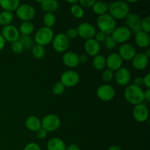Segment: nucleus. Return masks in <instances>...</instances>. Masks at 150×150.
I'll return each mask as SVG.
<instances>
[{"label": "nucleus", "mask_w": 150, "mask_h": 150, "mask_svg": "<svg viewBox=\"0 0 150 150\" xmlns=\"http://www.w3.org/2000/svg\"><path fill=\"white\" fill-rule=\"evenodd\" d=\"M13 14L11 12L2 11L0 13V25L6 26L10 25L13 21Z\"/></svg>", "instance_id": "nucleus-27"}, {"label": "nucleus", "mask_w": 150, "mask_h": 150, "mask_svg": "<svg viewBox=\"0 0 150 150\" xmlns=\"http://www.w3.org/2000/svg\"><path fill=\"white\" fill-rule=\"evenodd\" d=\"M65 89V86L61 83V82H57L54 85L52 88V92L54 95H60L63 94Z\"/></svg>", "instance_id": "nucleus-34"}, {"label": "nucleus", "mask_w": 150, "mask_h": 150, "mask_svg": "<svg viewBox=\"0 0 150 150\" xmlns=\"http://www.w3.org/2000/svg\"><path fill=\"white\" fill-rule=\"evenodd\" d=\"M108 9H109V4L105 1H95V4L92 6V10H93L94 13L99 16L108 13Z\"/></svg>", "instance_id": "nucleus-26"}, {"label": "nucleus", "mask_w": 150, "mask_h": 150, "mask_svg": "<svg viewBox=\"0 0 150 150\" xmlns=\"http://www.w3.org/2000/svg\"><path fill=\"white\" fill-rule=\"evenodd\" d=\"M67 2L69 3V4H72V5H73V4H77V3L79 2V1H78L77 0H71V1H70V0H67Z\"/></svg>", "instance_id": "nucleus-51"}, {"label": "nucleus", "mask_w": 150, "mask_h": 150, "mask_svg": "<svg viewBox=\"0 0 150 150\" xmlns=\"http://www.w3.org/2000/svg\"><path fill=\"white\" fill-rule=\"evenodd\" d=\"M66 144L59 138H52L47 143L48 150H66Z\"/></svg>", "instance_id": "nucleus-24"}, {"label": "nucleus", "mask_w": 150, "mask_h": 150, "mask_svg": "<svg viewBox=\"0 0 150 150\" xmlns=\"http://www.w3.org/2000/svg\"><path fill=\"white\" fill-rule=\"evenodd\" d=\"M62 62L68 67H76L80 63L79 56L73 51H67L64 53L62 57Z\"/></svg>", "instance_id": "nucleus-19"}, {"label": "nucleus", "mask_w": 150, "mask_h": 150, "mask_svg": "<svg viewBox=\"0 0 150 150\" xmlns=\"http://www.w3.org/2000/svg\"><path fill=\"white\" fill-rule=\"evenodd\" d=\"M114 72L111 71V70L106 69V70H104L103 72L102 73V79L103 80L105 81H111L113 79H114Z\"/></svg>", "instance_id": "nucleus-38"}, {"label": "nucleus", "mask_w": 150, "mask_h": 150, "mask_svg": "<svg viewBox=\"0 0 150 150\" xmlns=\"http://www.w3.org/2000/svg\"><path fill=\"white\" fill-rule=\"evenodd\" d=\"M106 36H107V35H105V34H104L103 32L99 31V32H96V34H95V40L96 41H98V42L100 43V42H104L105 38H106Z\"/></svg>", "instance_id": "nucleus-41"}, {"label": "nucleus", "mask_w": 150, "mask_h": 150, "mask_svg": "<svg viewBox=\"0 0 150 150\" xmlns=\"http://www.w3.org/2000/svg\"><path fill=\"white\" fill-rule=\"evenodd\" d=\"M134 85H136V86H139V87H141V86H142V85L144 84L143 83V78L142 77H136L134 79V83H133Z\"/></svg>", "instance_id": "nucleus-45"}, {"label": "nucleus", "mask_w": 150, "mask_h": 150, "mask_svg": "<svg viewBox=\"0 0 150 150\" xmlns=\"http://www.w3.org/2000/svg\"><path fill=\"white\" fill-rule=\"evenodd\" d=\"M42 128L47 132H54L58 130L61 125V120L58 116L54 114H48L43 117L41 121Z\"/></svg>", "instance_id": "nucleus-5"}, {"label": "nucleus", "mask_w": 150, "mask_h": 150, "mask_svg": "<svg viewBox=\"0 0 150 150\" xmlns=\"http://www.w3.org/2000/svg\"><path fill=\"white\" fill-rule=\"evenodd\" d=\"M109 13L114 19L125 18L130 12V6L127 1H117L109 4Z\"/></svg>", "instance_id": "nucleus-2"}, {"label": "nucleus", "mask_w": 150, "mask_h": 150, "mask_svg": "<svg viewBox=\"0 0 150 150\" xmlns=\"http://www.w3.org/2000/svg\"><path fill=\"white\" fill-rule=\"evenodd\" d=\"M124 96L126 100L133 105H136L143 103L144 100L143 89L134 84L127 86V88L125 89Z\"/></svg>", "instance_id": "nucleus-1"}, {"label": "nucleus", "mask_w": 150, "mask_h": 150, "mask_svg": "<svg viewBox=\"0 0 150 150\" xmlns=\"http://www.w3.org/2000/svg\"><path fill=\"white\" fill-rule=\"evenodd\" d=\"M108 150H122L121 147L117 145H114V146H111V147H109L108 149Z\"/></svg>", "instance_id": "nucleus-50"}, {"label": "nucleus", "mask_w": 150, "mask_h": 150, "mask_svg": "<svg viewBox=\"0 0 150 150\" xmlns=\"http://www.w3.org/2000/svg\"><path fill=\"white\" fill-rule=\"evenodd\" d=\"M144 100L150 102V89H147L144 92Z\"/></svg>", "instance_id": "nucleus-46"}, {"label": "nucleus", "mask_w": 150, "mask_h": 150, "mask_svg": "<svg viewBox=\"0 0 150 150\" xmlns=\"http://www.w3.org/2000/svg\"><path fill=\"white\" fill-rule=\"evenodd\" d=\"M23 150H41V148L38 144L29 143L25 146Z\"/></svg>", "instance_id": "nucleus-42"}, {"label": "nucleus", "mask_w": 150, "mask_h": 150, "mask_svg": "<svg viewBox=\"0 0 150 150\" xmlns=\"http://www.w3.org/2000/svg\"><path fill=\"white\" fill-rule=\"evenodd\" d=\"M135 41L136 45L140 48H146L150 43V37L148 33L141 31L136 34Z\"/></svg>", "instance_id": "nucleus-23"}, {"label": "nucleus", "mask_w": 150, "mask_h": 150, "mask_svg": "<svg viewBox=\"0 0 150 150\" xmlns=\"http://www.w3.org/2000/svg\"><path fill=\"white\" fill-rule=\"evenodd\" d=\"M38 2L40 3L41 10L45 13H54L59 7V4L56 0H43Z\"/></svg>", "instance_id": "nucleus-21"}, {"label": "nucleus", "mask_w": 150, "mask_h": 150, "mask_svg": "<svg viewBox=\"0 0 150 150\" xmlns=\"http://www.w3.org/2000/svg\"><path fill=\"white\" fill-rule=\"evenodd\" d=\"M114 77L115 78L116 82L119 85L125 86L128 84L131 80V73L130 70L126 67H120L116 71Z\"/></svg>", "instance_id": "nucleus-17"}, {"label": "nucleus", "mask_w": 150, "mask_h": 150, "mask_svg": "<svg viewBox=\"0 0 150 150\" xmlns=\"http://www.w3.org/2000/svg\"><path fill=\"white\" fill-rule=\"evenodd\" d=\"M32 56L37 59H40L45 56V50L43 46L40 45H35L32 48Z\"/></svg>", "instance_id": "nucleus-31"}, {"label": "nucleus", "mask_w": 150, "mask_h": 150, "mask_svg": "<svg viewBox=\"0 0 150 150\" xmlns=\"http://www.w3.org/2000/svg\"><path fill=\"white\" fill-rule=\"evenodd\" d=\"M133 116L139 122H144L149 118V109L145 104L136 105L133 111Z\"/></svg>", "instance_id": "nucleus-14"}, {"label": "nucleus", "mask_w": 150, "mask_h": 150, "mask_svg": "<svg viewBox=\"0 0 150 150\" xmlns=\"http://www.w3.org/2000/svg\"><path fill=\"white\" fill-rule=\"evenodd\" d=\"M18 18L23 21H30L35 16V10L31 4H21L16 9Z\"/></svg>", "instance_id": "nucleus-6"}, {"label": "nucleus", "mask_w": 150, "mask_h": 150, "mask_svg": "<svg viewBox=\"0 0 150 150\" xmlns=\"http://www.w3.org/2000/svg\"><path fill=\"white\" fill-rule=\"evenodd\" d=\"M70 12L76 18H81L84 15V10L83 7L78 4H75L70 7Z\"/></svg>", "instance_id": "nucleus-33"}, {"label": "nucleus", "mask_w": 150, "mask_h": 150, "mask_svg": "<svg viewBox=\"0 0 150 150\" xmlns=\"http://www.w3.org/2000/svg\"><path fill=\"white\" fill-rule=\"evenodd\" d=\"M79 61L81 63H86L88 61V57L86 54H81L79 57Z\"/></svg>", "instance_id": "nucleus-47"}, {"label": "nucleus", "mask_w": 150, "mask_h": 150, "mask_svg": "<svg viewBox=\"0 0 150 150\" xmlns=\"http://www.w3.org/2000/svg\"><path fill=\"white\" fill-rule=\"evenodd\" d=\"M141 28L142 31L149 33L150 32V17L146 16L144 19H142V23H141Z\"/></svg>", "instance_id": "nucleus-35"}, {"label": "nucleus", "mask_w": 150, "mask_h": 150, "mask_svg": "<svg viewBox=\"0 0 150 150\" xmlns=\"http://www.w3.org/2000/svg\"><path fill=\"white\" fill-rule=\"evenodd\" d=\"M97 24L100 31L105 35H110L115 29L117 26L116 20L108 13L99 16L97 19Z\"/></svg>", "instance_id": "nucleus-3"}, {"label": "nucleus", "mask_w": 150, "mask_h": 150, "mask_svg": "<svg viewBox=\"0 0 150 150\" xmlns=\"http://www.w3.org/2000/svg\"><path fill=\"white\" fill-rule=\"evenodd\" d=\"M97 95L103 101H110L115 97V90L108 84H103L97 90Z\"/></svg>", "instance_id": "nucleus-13"}, {"label": "nucleus", "mask_w": 150, "mask_h": 150, "mask_svg": "<svg viewBox=\"0 0 150 150\" xmlns=\"http://www.w3.org/2000/svg\"><path fill=\"white\" fill-rule=\"evenodd\" d=\"M18 31L21 35H31L34 31L33 23L31 21H23L19 26Z\"/></svg>", "instance_id": "nucleus-28"}, {"label": "nucleus", "mask_w": 150, "mask_h": 150, "mask_svg": "<svg viewBox=\"0 0 150 150\" xmlns=\"http://www.w3.org/2000/svg\"><path fill=\"white\" fill-rule=\"evenodd\" d=\"M92 64L94 67L97 70H103L105 67V58L101 54H98L95 56L92 61Z\"/></svg>", "instance_id": "nucleus-29"}, {"label": "nucleus", "mask_w": 150, "mask_h": 150, "mask_svg": "<svg viewBox=\"0 0 150 150\" xmlns=\"http://www.w3.org/2000/svg\"><path fill=\"white\" fill-rule=\"evenodd\" d=\"M1 35L5 40V42L7 41V42H13L18 40L19 36H20V32L16 26L10 24L8 26H4L2 28Z\"/></svg>", "instance_id": "nucleus-11"}, {"label": "nucleus", "mask_w": 150, "mask_h": 150, "mask_svg": "<svg viewBox=\"0 0 150 150\" xmlns=\"http://www.w3.org/2000/svg\"><path fill=\"white\" fill-rule=\"evenodd\" d=\"M52 45L54 49L57 52H65L70 45V40L64 34L59 33L53 38Z\"/></svg>", "instance_id": "nucleus-8"}, {"label": "nucleus", "mask_w": 150, "mask_h": 150, "mask_svg": "<svg viewBox=\"0 0 150 150\" xmlns=\"http://www.w3.org/2000/svg\"><path fill=\"white\" fill-rule=\"evenodd\" d=\"M123 60L119 55L118 53H112L109 54L105 59V67L111 71H117L122 67Z\"/></svg>", "instance_id": "nucleus-15"}, {"label": "nucleus", "mask_w": 150, "mask_h": 150, "mask_svg": "<svg viewBox=\"0 0 150 150\" xmlns=\"http://www.w3.org/2000/svg\"><path fill=\"white\" fill-rule=\"evenodd\" d=\"M111 36L117 43H125L131 37V31L127 26H119L115 28Z\"/></svg>", "instance_id": "nucleus-7"}, {"label": "nucleus", "mask_w": 150, "mask_h": 150, "mask_svg": "<svg viewBox=\"0 0 150 150\" xmlns=\"http://www.w3.org/2000/svg\"><path fill=\"white\" fill-rule=\"evenodd\" d=\"M76 29H77L78 35L81 37L82 38L86 40L93 38L97 32L95 26L87 22L81 23Z\"/></svg>", "instance_id": "nucleus-12"}, {"label": "nucleus", "mask_w": 150, "mask_h": 150, "mask_svg": "<svg viewBox=\"0 0 150 150\" xmlns=\"http://www.w3.org/2000/svg\"><path fill=\"white\" fill-rule=\"evenodd\" d=\"M18 40L22 44L23 47V49L29 50L32 49L33 47V40L32 39L29 35H20L19 38Z\"/></svg>", "instance_id": "nucleus-30"}, {"label": "nucleus", "mask_w": 150, "mask_h": 150, "mask_svg": "<svg viewBox=\"0 0 150 150\" xmlns=\"http://www.w3.org/2000/svg\"><path fill=\"white\" fill-rule=\"evenodd\" d=\"M149 64V58L146 57L144 53H139L132 59L133 67L138 70H143L147 67Z\"/></svg>", "instance_id": "nucleus-18"}, {"label": "nucleus", "mask_w": 150, "mask_h": 150, "mask_svg": "<svg viewBox=\"0 0 150 150\" xmlns=\"http://www.w3.org/2000/svg\"><path fill=\"white\" fill-rule=\"evenodd\" d=\"M47 135H48V132L45 130H44L43 128H40L37 132V136L40 139H45L47 137Z\"/></svg>", "instance_id": "nucleus-43"}, {"label": "nucleus", "mask_w": 150, "mask_h": 150, "mask_svg": "<svg viewBox=\"0 0 150 150\" xmlns=\"http://www.w3.org/2000/svg\"><path fill=\"white\" fill-rule=\"evenodd\" d=\"M143 83L147 89L150 88V73H147L144 77L143 78Z\"/></svg>", "instance_id": "nucleus-44"}, {"label": "nucleus", "mask_w": 150, "mask_h": 150, "mask_svg": "<svg viewBox=\"0 0 150 150\" xmlns=\"http://www.w3.org/2000/svg\"><path fill=\"white\" fill-rule=\"evenodd\" d=\"M26 127L30 131L38 132L40 128H42L41 120L35 116H30L26 120Z\"/></svg>", "instance_id": "nucleus-22"}, {"label": "nucleus", "mask_w": 150, "mask_h": 150, "mask_svg": "<svg viewBox=\"0 0 150 150\" xmlns=\"http://www.w3.org/2000/svg\"><path fill=\"white\" fill-rule=\"evenodd\" d=\"M84 50L88 55L95 57L99 54L100 51V45L94 38L86 40L84 43Z\"/></svg>", "instance_id": "nucleus-20"}, {"label": "nucleus", "mask_w": 150, "mask_h": 150, "mask_svg": "<svg viewBox=\"0 0 150 150\" xmlns=\"http://www.w3.org/2000/svg\"><path fill=\"white\" fill-rule=\"evenodd\" d=\"M118 54L122 60L130 61L136 56V50L133 45L125 42L120 47Z\"/></svg>", "instance_id": "nucleus-16"}, {"label": "nucleus", "mask_w": 150, "mask_h": 150, "mask_svg": "<svg viewBox=\"0 0 150 150\" xmlns=\"http://www.w3.org/2000/svg\"><path fill=\"white\" fill-rule=\"evenodd\" d=\"M80 76L77 72L74 70H67L62 74L60 82L67 87H72L79 83Z\"/></svg>", "instance_id": "nucleus-9"}, {"label": "nucleus", "mask_w": 150, "mask_h": 150, "mask_svg": "<svg viewBox=\"0 0 150 150\" xmlns=\"http://www.w3.org/2000/svg\"><path fill=\"white\" fill-rule=\"evenodd\" d=\"M95 2V0H80L79 1L80 5L82 7H86V8L92 7V6L94 5Z\"/></svg>", "instance_id": "nucleus-40"}, {"label": "nucleus", "mask_w": 150, "mask_h": 150, "mask_svg": "<svg viewBox=\"0 0 150 150\" xmlns=\"http://www.w3.org/2000/svg\"><path fill=\"white\" fill-rule=\"evenodd\" d=\"M144 54L146 56V57H148V58L149 59V57H150V49L149 48H147V49H146V51H145Z\"/></svg>", "instance_id": "nucleus-52"}, {"label": "nucleus", "mask_w": 150, "mask_h": 150, "mask_svg": "<svg viewBox=\"0 0 150 150\" xmlns=\"http://www.w3.org/2000/svg\"><path fill=\"white\" fill-rule=\"evenodd\" d=\"M66 150H80V148L76 144H70L66 147Z\"/></svg>", "instance_id": "nucleus-48"}, {"label": "nucleus", "mask_w": 150, "mask_h": 150, "mask_svg": "<svg viewBox=\"0 0 150 150\" xmlns=\"http://www.w3.org/2000/svg\"><path fill=\"white\" fill-rule=\"evenodd\" d=\"M125 23L127 27L135 34L142 31V28H141L142 18L137 13H129L125 18Z\"/></svg>", "instance_id": "nucleus-10"}, {"label": "nucleus", "mask_w": 150, "mask_h": 150, "mask_svg": "<svg viewBox=\"0 0 150 150\" xmlns=\"http://www.w3.org/2000/svg\"><path fill=\"white\" fill-rule=\"evenodd\" d=\"M20 5L19 0H0V6L4 11L11 12L16 10Z\"/></svg>", "instance_id": "nucleus-25"}, {"label": "nucleus", "mask_w": 150, "mask_h": 150, "mask_svg": "<svg viewBox=\"0 0 150 150\" xmlns=\"http://www.w3.org/2000/svg\"><path fill=\"white\" fill-rule=\"evenodd\" d=\"M66 35L68 39H73V38H76L78 36V32L77 29H75V28H70L66 32V34H64Z\"/></svg>", "instance_id": "nucleus-39"}, {"label": "nucleus", "mask_w": 150, "mask_h": 150, "mask_svg": "<svg viewBox=\"0 0 150 150\" xmlns=\"http://www.w3.org/2000/svg\"><path fill=\"white\" fill-rule=\"evenodd\" d=\"M103 42L105 46L106 47V48H108L109 50L114 49L116 47V45H117V42L114 41V40L113 39L111 35H107Z\"/></svg>", "instance_id": "nucleus-36"}, {"label": "nucleus", "mask_w": 150, "mask_h": 150, "mask_svg": "<svg viewBox=\"0 0 150 150\" xmlns=\"http://www.w3.org/2000/svg\"><path fill=\"white\" fill-rule=\"evenodd\" d=\"M56 16L54 13H45L42 17V21L45 27L51 28L56 23Z\"/></svg>", "instance_id": "nucleus-32"}, {"label": "nucleus", "mask_w": 150, "mask_h": 150, "mask_svg": "<svg viewBox=\"0 0 150 150\" xmlns=\"http://www.w3.org/2000/svg\"><path fill=\"white\" fill-rule=\"evenodd\" d=\"M54 37V34L51 28L43 26L37 31L34 40L37 45L44 46V45H48L50 42H52Z\"/></svg>", "instance_id": "nucleus-4"}, {"label": "nucleus", "mask_w": 150, "mask_h": 150, "mask_svg": "<svg viewBox=\"0 0 150 150\" xmlns=\"http://www.w3.org/2000/svg\"><path fill=\"white\" fill-rule=\"evenodd\" d=\"M11 48H12V51H13V53L17 54H21V53L24 50L23 49V45H22V44L18 40L12 42Z\"/></svg>", "instance_id": "nucleus-37"}, {"label": "nucleus", "mask_w": 150, "mask_h": 150, "mask_svg": "<svg viewBox=\"0 0 150 150\" xmlns=\"http://www.w3.org/2000/svg\"><path fill=\"white\" fill-rule=\"evenodd\" d=\"M4 45H5V40H4V39L3 38V37L1 36V33H0V51L4 48Z\"/></svg>", "instance_id": "nucleus-49"}]
</instances>
